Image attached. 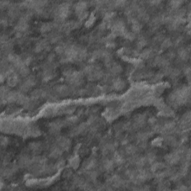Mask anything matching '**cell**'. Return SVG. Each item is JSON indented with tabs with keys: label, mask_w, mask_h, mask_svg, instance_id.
Wrapping results in <instances>:
<instances>
[{
	"label": "cell",
	"mask_w": 191,
	"mask_h": 191,
	"mask_svg": "<svg viewBox=\"0 0 191 191\" xmlns=\"http://www.w3.org/2000/svg\"><path fill=\"white\" fill-rule=\"evenodd\" d=\"M71 141L70 139L61 137L58 139V146H59L63 150H68L70 147Z\"/></svg>",
	"instance_id": "obj_2"
},
{
	"label": "cell",
	"mask_w": 191,
	"mask_h": 191,
	"mask_svg": "<svg viewBox=\"0 0 191 191\" xmlns=\"http://www.w3.org/2000/svg\"><path fill=\"white\" fill-rule=\"evenodd\" d=\"M173 46V41L170 40V38H164V40L161 42V44H160V47L162 49H166L170 48V46Z\"/></svg>",
	"instance_id": "obj_18"
},
{
	"label": "cell",
	"mask_w": 191,
	"mask_h": 191,
	"mask_svg": "<svg viewBox=\"0 0 191 191\" xmlns=\"http://www.w3.org/2000/svg\"><path fill=\"white\" fill-rule=\"evenodd\" d=\"M49 39H50V41L52 43H57V42L59 41L60 40V35L59 34H57L55 33H53V34H51L50 37H49Z\"/></svg>",
	"instance_id": "obj_26"
},
{
	"label": "cell",
	"mask_w": 191,
	"mask_h": 191,
	"mask_svg": "<svg viewBox=\"0 0 191 191\" xmlns=\"http://www.w3.org/2000/svg\"><path fill=\"white\" fill-rule=\"evenodd\" d=\"M54 25V23H46L42 24L41 26H40V31L42 33L49 32V31H51L53 29Z\"/></svg>",
	"instance_id": "obj_14"
},
{
	"label": "cell",
	"mask_w": 191,
	"mask_h": 191,
	"mask_svg": "<svg viewBox=\"0 0 191 191\" xmlns=\"http://www.w3.org/2000/svg\"><path fill=\"white\" fill-rule=\"evenodd\" d=\"M57 91L61 95H67L69 93V91H70V89L67 86H65V85H61V86H58L57 87Z\"/></svg>",
	"instance_id": "obj_21"
},
{
	"label": "cell",
	"mask_w": 191,
	"mask_h": 191,
	"mask_svg": "<svg viewBox=\"0 0 191 191\" xmlns=\"http://www.w3.org/2000/svg\"><path fill=\"white\" fill-rule=\"evenodd\" d=\"M175 55H176V53H175V51L170 50V51H168V53H166V58H167L168 60H170V59H173V58H175Z\"/></svg>",
	"instance_id": "obj_28"
},
{
	"label": "cell",
	"mask_w": 191,
	"mask_h": 191,
	"mask_svg": "<svg viewBox=\"0 0 191 191\" xmlns=\"http://www.w3.org/2000/svg\"><path fill=\"white\" fill-rule=\"evenodd\" d=\"M113 160H114V162L115 164L121 165V164H123V163H124L125 159L124 157H123V155H122V154L116 151L114 155V157H113Z\"/></svg>",
	"instance_id": "obj_12"
},
{
	"label": "cell",
	"mask_w": 191,
	"mask_h": 191,
	"mask_svg": "<svg viewBox=\"0 0 191 191\" xmlns=\"http://www.w3.org/2000/svg\"><path fill=\"white\" fill-rule=\"evenodd\" d=\"M114 162L113 160H110V159H105L102 162V168L103 170L105 171H111L113 170L114 166Z\"/></svg>",
	"instance_id": "obj_8"
},
{
	"label": "cell",
	"mask_w": 191,
	"mask_h": 191,
	"mask_svg": "<svg viewBox=\"0 0 191 191\" xmlns=\"http://www.w3.org/2000/svg\"><path fill=\"white\" fill-rule=\"evenodd\" d=\"M147 44V40L146 38L143 36H141L138 38L137 43H136V48H137V51H140L142 49L143 47H145Z\"/></svg>",
	"instance_id": "obj_11"
},
{
	"label": "cell",
	"mask_w": 191,
	"mask_h": 191,
	"mask_svg": "<svg viewBox=\"0 0 191 191\" xmlns=\"http://www.w3.org/2000/svg\"><path fill=\"white\" fill-rule=\"evenodd\" d=\"M55 57V56L54 53H50V54L48 55V57H47V60H48V62H49V63H52V62L54 61Z\"/></svg>",
	"instance_id": "obj_29"
},
{
	"label": "cell",
	"mask_w": 191,
	"mask_h": 191,
	"mask_svg": "<svg viewBox=\"0 0 191 191\" xmlns=\"http://www.w3.org/2000/svg\"><path fill=\"white\" fill-rule=\"evenodd\" d=\"M19 82V76L16 72H13L12 74L7 77V83L11 87L16 86Z\"/></svg>",
	"instance_id": "obj_4"
},
{
	"label": "cell",
	"mask_w": 191,
	"mask_h": 191,
	"mask_svg": "<svg viewBox=\"0 0 191 191\" xmlns=\"http://www.w3.org/2000/svg\"><path fill=\"white\" fill-rule=\"evenodd\" d=\"M87 8V2L81 1V2H78L75 5V11L78 15L84 11H86Z\"/></svg>",
	"instance_id": "obj_6"
},
{
	"label": "cell",
	"mask_w": 191,
	"mask_h": 191,
	"mask_svg": "<svg viewBox=\"0 0 191 191\" xmlns=\"http://www.w3.org/2000/svg\"><path fill=\"white\" fill-rule=\"evenodd\" d=\"M182 42H183V38L181 36H179L177 38H175V40L173 42V45L174 44L175 46H179L181 44Z\"/></svg>",
	"instance_id": "obj_27"
},
{
	"label": "cell",
	"mask_w": 191,
	"mask_h": 191,
	"mask_svg": "<svg viewBox=\"0 0 191 191\" xmlns=\"http://www.w3.org/2000/svg\"><path fill=\"white\" fill-rule=\"evenodd\" d=\"M181 155L175 151L174 152H172V153L166 155L165 158H164V159H165V160L168 164H171V165H175V164H178L179 162V160H181Z\"/></svg>",
	"instance_id": "obj_1"
},
{
	"label": "cell",
	"mask_w": 191,
	"mask_h": 191,
	"mask_svg": "<svg viewBox=\"0 0 191 191\" xmlns=\"http://www.w3.org/2000/svg\"><path fill=\"white\" fill-rule=\"evenodd\" d=\"M126 87V82L122 78H117L113 80V88L116 90H122Z\"/></svg>",
	"instance_id": "obj_5"
},
{
	"label": "cell",
	"mask_w": 191,
	"mask_h": 191,
	"mask_svg": "<svg viewBox=\"0 0 191 191\" xmlns=\"http://www.w3.org/2000/svg\"><path fill=\"white\" fill-rule=\"evenodd\" d=\"M53 77V72L50 69H46L43 74V81H49L52 79Z\"/></svg>",
	"instance_id": "obj_19"
},
{
	"label": "cell",
	"mask_w": 191,
	"mask_h": 191,
	"mask_svg": "<svg viewBox=\"0 0 191 191\" xmlns=\"http://www.w3.org/2000/svg\"><path fill=\"white\" fill-rule=\"evenodd\" d=\"M65 50H66V47H65L63 45H62V44H59V45L56 46L55 49V53H58V54L59 55L64 54Z\"/></svg>",
	"instance_id": "obj_23"
},
{
	"label": "cell",
	"mask_w": 191,
	"mask_h": 191,
	"mask_svg": "<svg viewBox=\"0 0 191 191\" xmlns=\"http://www.w3.org/2000/svg\"><path fill=\"white\" fill-rule=\"evenodd\" d=\"M177 54L179 55V58H180L181 61H187L190 57V51L187 48L180 47L178 50Z\"/></svg>",
	"instance_id": "obj_3"
},
{
	"label": "cell",
	"mask_w": 191,
	"mask_h": 191,
	"mask_svg": "<svg viewBox=\"0 0 191 191\" xmlns=\"http://www.w3.org/2000/svg\"><path fill=\"white\" fill-rule=\"evenodd\" d=\"M64 165V161L63 160H58V162L55 164V167L56 168H61Z\"/></svg>",
	"instance_id": "obj_30"
},
{
	"label": "cell",
	"mask_w": 191,
	"mask_h": 191,
	"mask_svg": "<svg viewBox=\"0 0 191 191\" xmlns=\"http://www.w3.org/2000/svg\"><path fill=\"white\" fill-rule=\"evenodd\" d=\"M1 143H2V145L4 146V145L7 144V139L5 138L4 139L3 137H2V140H1Z\"/></svg>",
	"instance_id": "obj_31"
},
{
	"label": "cell",
	"mask_w": 191,
	"mask_h": 191,
	"mask_svg": "<svg viewBox=\"0 0 191 191\" xmlns=\"http://www.w3.org/2000/svg\"><path fill=\"white\" fill-rule=\"evenodd\" d=\"M137 147L135 146H134V145H127L125 147V152H126V154L131 155V156L134 155L137 152Z\"/></svg>",
	"instance_id": "obj_15"
},
{
	"label": "cell",
	"mask_w": 191,
	"mask_h": 191,
	"mask_svg": "<svg viewBox=\"0 0 191 191\" xmlns=\"http://www.w3.org/2000/svg\"><path fill=\"white\" fill-rule=\"evenodd\" d=\"M170 7L171 8V9L175 11V10L179 9L180 6L183 4V1L181 0H173V1H170Z\"/></svg>",
	"instance_id": "obj_16"
},
{
	"label": "cell",
	"mask_w": 191,
	"mask_h": 191,
	"mask_svg": "<svg viewBox=\"0 0 191 191\" xmlns=\"http://www.w3.org/2000/svg\"><path fill=\"white\" fill-rule=\"evenodd\" d=\"M96 164H97V162L96 159H90L85 164V169L87 170H93V168H95V166H96Z\"/></svg>",
	"instance_id": "obj_17"
},
{
	"label": "cell",
	"mask_w": 191,
	"mask_h": 191,
	"mask_svg": "<svg viewBox=\"0 0 191 191\" xmlns=\"http://www.w3.org/2000/svg\"><path fill=\"white\" fill-rule=\"evenodd\" d=\"M154 55V51L153 49L151 48H148V49H145L142 51L140 54L141 58L143 59H149L152 56Z\"/></svg>",
	"instance_id": "obj_9"
},
{
	"label": "cell",
	"mask_w": 191,
	"mask_h": 191,
	"mask_svg": "<svg viewBox=\"0 0 191 191\" xmlns=\"http://www.w3.org/2000/svg\"><path fill=\"white\" fill-rule=\"evenodd\" d=\"M123 36L128 40H134L136 38V35L134 33L132 32V31H127L125 33Z\"/></svg>",
	"instance_id": "obj_24"
},
{
	"label": "cell",
	"mask_w": 191,
	"mask_h": 191,
	"mask_svg": "<svg viewBox=\"0 0 191 191\" xmlns=\"http://www.w3.org/2000/svg\"><path fill=\"white\" fill-rule=\"evenodd\" d=\"M16 69H17V70L20 72V74L22 76H24V77L27 76L29 74V72H30L29 67L24 64V63L20 65L18 67H16Z\"/></svg>",
	"instance_id": "obj_13"
},
{
	"label": "cell",
	"mask_w": 191,
	"mask_h": 191,
	"mask_svg": "<svg viewBox=\"0 0 191 191\" xmlns=\"http://www.w3.org/2000/svg\"><path fill=\"white\" fill-rule=\"evenodd\" d=\"M62 152H63V149L59 146H54L51 149L49 155H50V157L53 158H58L62 155Z\"/></svg>",
	"instance_id": "obj_7"
},
{
	"label": "cell",
	"mask_w": 191,
	"mask_h": 191,
	"mask_svg": "<svg viewBox=\"0 0 191 191\" xmlns=\"http://www.w3.org/2000/svg\"><path fill=\"white\" fill-rule=\"evenodd\" d=\"M110 70L113 75H118L122 72L123 68H122L121 65L119 64V63H113L110 67Z\"/></svg>",
	"instance_id": "obj_10"
},
{
	"label": "cell",
	"mask_w": 191,
	"mask_h": 191,
	"mask_svg": "<svg viewBox=\"0 0 191 191\" xmlns=\"http://www.w3.org/2000/svg\"><path fill=\"white\" fill-rule=\"evenodd\" d=\"M29 148L32 151H38L40 149V144L39 143H31V144H29Z\"/></svg>",
	"instance_id": "obj_25"
},
{
	"label": "cell",
	"mask_w": 191,
	"mask_h": 191,
	"mask_svg": "<svg viewBox=\"0 0 191 191\" xmlns=\"http://www.w3.org/2000/svg\"><path fill=\"white\" fill-rule=\"evenodd\" d=\"M46 95V93L42 90L41 89H38V90H35L34 91H33L31 93V96L33 98H35V99H38V98H40L43 96Z\"/></svg>",
	"instance_id": "obj_22"
},
{
	"label": "cell",
	"mask_w": 191,
	"mask_h": 191,
	"mask_svg": "<svg viewBox=\"0 0 191 191\" xmlns=\"http://www.w3.org/2000/svg\"><path fill=\"white\" fill-rule=\"evenodd\" d=\"M145 158H146L147 163H149L150 164L156 161V155L154 152H151V151L147 153V155H146Z\"/></svg>",
	"instance_id": "obj_20"
}]
</instances>
